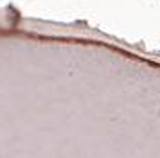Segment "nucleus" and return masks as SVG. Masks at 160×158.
I'll return each instance as SVG.
<instances>
[]
</instances>
